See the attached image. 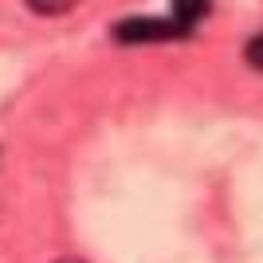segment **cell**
Returning a JSON list of instances; mask_svg holds the SVG:
<instances>
[{
    "label": "cell",
    "instance_id": "obj_1",
    "mask_svg": "<svg viewBox=\"0 0 263 263\" xmlns=\"http://www.w3.org/2000/svg\"><path fill=\"white\" fill-rule=\"evenodd\" d=\"M189 28L177 20H157V16H130V20L114 24V40L118 44H161V40H185Z\"/></svg>",
    "mask_w": 263,
    "mask_h": 263
},
{
    "label": "cell",
    "instance_id": "obj_2",
    "mask_svg": "<svg viewBox=\"0 0 263 263\" xmlns=\"http://www.w3.org/2000/svg\"><path fill=\"white\" fill-rule=\"evenodd\" d=\"M243 55H248V63H252L255 71H263V32H255L252 40H248V47H243Z\"/></svg>",
    "mask_w": 263,
    "mask_h": 263
},
{
    "label": "cell",
    "instance_id": "obj_3",
    "mask_svg": "<svg viewBox=\"0 0 263 263\" xmlns=\"http://www.w3.org/2000/svg\"><path fill=\"white\" fill-rule=\"evenodd\" d=\"M28 4H32L35 12H67L71 8V4H47V0H28Z\"/></svg>",
    "mask_w": 263,
    "mask_h": 263
},
{
    "label": "cell",
    "instance_id": "obj_4",
    "mask_svg": "<svg viewBox=\"0 0 263 263\" xmlns=\"http://www.w3.org/2000/svg\"><path fill=\"white\" fill-rule=\"evenodd\" d=\"M63 263H75V259H63Z\"/></svg>",
    "mask_w": 263,
    "mask_h": 263
}]
</instances>
